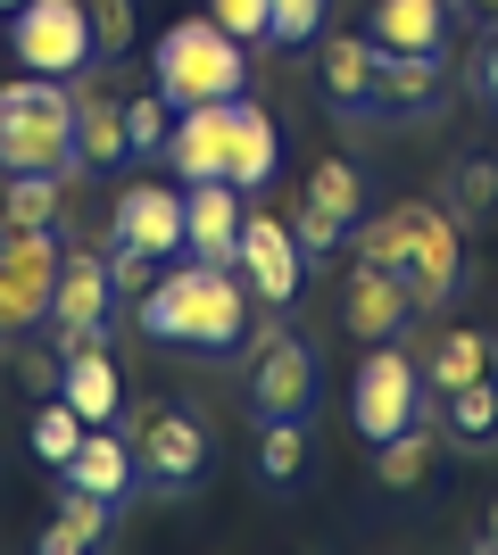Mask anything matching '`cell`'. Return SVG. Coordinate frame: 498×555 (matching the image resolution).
<instances>
[{
    "mask_svg": "<svg viewBox=\"0 0 498 555\" xmlns=\"http://www.w3.org/2000/svg\"><path fill=\"white\" fill-rule=\"evenodd\" d=\"M349 257H374V266L407 274V291H416L424 315H440L457 299V282H465V232H457L449 199H399V208H382V216H357Z\"/></svg>",
    "mask_w": 498,
    "mask_h": 555,
    "instance_id": "obj_1",
    "label": "cell"
},
{
    "mask_svg": "<svg viewBox=\"0 0 498 555\" xmlns=\"http://www.w3.org/2000/svg\"><path fill=\"white\" fill-rule=\"evenodd\" d=\"M142 332L166 348H191V357H225L233 340H250V282L241 266H166L142 291Z\"/></svg>",
    "mask_w": 498,
    "mask_h": 555,
    "instance_id": "obj_2",
    "label": "cell"
},
{
    "mask_svg": "<svg viewBox=\"0 0 498 555\" xmlns=\"http://www.w3.org/2000/svg\"><path fill=\"white\" fill-rule=\"evenodd\" d=\"M0 175H84L75 158V83L67 75H9L0 83Z\"/></svg>",
    "mask_w": 498,
    "mask_h": 555,
    "instance_id": "obj_3",
    "label": "cell"
},
{
    "mask_svg": "<svg viewBox=\"0 0 498 555\" xmlns=\"http://www.w3.org/2000/svg\"><path fill=\"white\" fill-rule=\"evenodd\" d=\"M150 75H158L166 108H208V100H241L250 83V42H233L216 17H175L150 50Z\"/></svg>",
    "mask_w": 498,
    "mask_h": 555,
    "instance_id": "obj_4",
    "label": "cell"
},
{
    "mask_svg": "<svg viewBox=\"0 0 498 555\" xmlns=\"http://www.w3.org/2000/svg\"><path fill=\"white\" fill-rule=\"evenodd\" d=\"M9 50H17V67H34V75L100 67L92 9H84V0H17V9H9Z\"/></svg>",
    "mask_w": 498,
    "mask_h": 555,
    "instance_id": "obj_5",
    "label": "cell"
},
{
    "mask_svg": "<svg viewBox=\"0 0 498 555\" xmlns=\"http://www.w3.org/2000/svg\"><path fill=\"white\" fill-rule=\"evenodd\" d=\"M416 398H424V365H416L399 340H374V348H366V365H357V382H349L357 440L382 448L391 431H407V423H416Z\"/></svg>",
    "mask_w": 498,
    "mask_h": 555,
    "instance_id": "obj_6",
    "label": "cell"
},
{
    "mask_svg": "<svg viewBox=\"0 0 498 555\" xmlns=\"http://www.w3.org/2000/svg\"><path fill=\"white\" fill-rule=\"evenodd\" d=\"M59 232H0V332L50 324V291H59Z\"/></svg>",
    "mask_w": 498,
    "mask_h": 555,
    "instance_id": "obj_7",
    "label": "cell"
},
{
    "mask_svg": "<svg viewBox=\"0 0 498 555\" xmlns=\"http://www.w3.org/2000/svg\"><path fill=\"white\" fill-rule=\"evenodd\" d=\"M133 464H142L150 489L183 498V489L208 473V423L191 415V406H158V415L142 423V440H133Z\"/></svg>",
    "mask_w": 498,
    "mask_h": 555,
    "instance_id": "obj_8",
    "label": "cell"
},
{
    "mask_svg": "<svg viewBox=\"0 0 498 555\" xmlns=\"http://www.w3.org/2000/svg\"><path fill=\"white\" fill-rule=\"evenodd\" d=\"M233 266L250 274V291H258L266 307H291V299H299V274H308V249H299V232H291L274 208H250V216H241Z\"/></svg>",
    "mask_w": 498,
    "mask_h": 555,
    "instance_id": "obj_9",
    "label": "cell"
},
{
    "mask_svg": "<svg viewBox=\"0 0 498 555\" xmlns=\"http://www.w3.org/2000/svg\"><path fill=\"white\" fill-rule=\"evenodd\" d=\"M108 307H117V274H108V257H100V249H67V266H59V291H50L59 357H67V348H84V340H100Z\"/></svg>",
    "mask_w": 498,
    "mask_h": 555,
    "instance_id": "obj_10",
    "label": "cell"
},
{
    "mask_svg": "<svg viewBox=\"0 0 498 555\" xmlns=\"http://www.w3.org/2000/svg\"><path fill=\"white\" fill-rule=\"evenodd\" d=\"M341 315H349V340H399L424 307L407 291V274L374 266V257H349V282H341Z\"/></svg>",
    "mask_w": 498,
    "mask_h": 555,
    "instance_id": "obj_11",
    "label": "cell"
},
{
    "mask_svg": "<svg viewBox=\"0 0 498 555\" xmlns=\"http://www.w3.org/2000/svg\"><path fill=\"white\" fill-rule=\"evenodd\" d=\"M308 406H316V357H308V340L266 332V348L250 357V415H258V423L299 415V423H308Z\"/></svg>",
    "mask_w": 498,
    "mask_h": 555,
    "instance_id": "obj_12",
    "label": "cell"
},
{
    "mask_svg": "<svg viewBox=\"0 0 498 555\" xmlns=\"http://www.w3.org/2000/svg\"><path fill=\"white\" fill-rule=\"evenodd\" d=\"M108 241L158 257V266H166V257H183V191H166V183H125L117 208H108Z\"/></svg>",
    "mask_w": 498,
    "mask_h": 555,
    "instance_id": "obj_13",
    "label": "cell"
},
{
    "mask_svg": "<svg viewBox=\"0 0 498 555\" xmlns=\"http://www.w3.org/2000/svg\"><path fill=\"white\" fill-rule=\"evenodd\" d=\"M75 83V158H84V175H117L125 158H133V141H125V100L108 92V75H67Z\"/></svg>",
    "mask_w": 498,
    "mask_h": 555,
    "instance_id": "obj_14",
    "label": "cell"
},
{
    "mask_svg": "<svg viewBox=\"0 0 498 555\" xmlns=\"http://www.w3.org/2000/svg\"><path fill=\"white\" fill-rule=\"evenodd\" d=\"M241 216H250V191H233L225 175H208V183H183V257L233 266V249H241Z\"/></svg>",
    "mask_w": 498,
    "mask_h": 555,
    "instance_id": "obj_15",
    "label": "cell"
},
{
    "mask_svg": "<svg viewBox=\"0 0 498 555\" xmlns=\"http://www.w3.org/2000/svg\"><path fill=\"white\" fill-rule=\"evenodd\" d=\"M316 83L341 116H374V83H382V42L374 34H316Z\"/></svg>",
    "mask_w": 498,
    "mask_h": 555,
    "instance_id": "obj_16",
    "label": "cell"
},
{
    "mask_svg": "<svg viewBox=\"0 0 498 555\" xmlns=\"http://www.w3.org/2000/svg\"><path fill=\"white\" fill-rule=\"evenodd\" d=\"M440 100H449V67H440V50H382L374 116H440Z\"/></svg>",
    "mask_w": 498,
    "mask_h": 555,
    "instance_id": "obj_17",
    "label": "cell"
},
{
    "mask_svg": "<svg viewBox=\"0 0 498 555\" xmlns=\"http://www.w3.org/2000/svg\"><path fill=\"white\" fill-rule=\"evenodd\" d=\"M225 133H233V100H208V108H175L166 166H175L183 183H208V175H225Z\"/></svg>",
    "mask_w": 498,
    "mask_h": 555,
    "instance_id": "obj_18",
    "label": "cell"
},
{
    "mask_svg": "<svg viewBox=\"0 0 498 555\" xmlns=\"http://www.w3.org/2000/svg\"><path fill=\"white\" fill-rule=\"evenodd\" d=\"M283 175V133L258 100H233V133H225V183L233 191H258Z\"/></svg>",
    "mask_w": 498,
    "mask_h": 555,
    "instance_id": "obj_19",
    "label": "cell"
},
{
    "mask_svg": "<svg viewBox=\"0 0 498 555\" xmlns=\"http://www.w3.org/2000/svg\"><path fill=\"white\" fill-rule=\"evenodd\" d=\"M59 481H75V489H92V498H108V506H125V498H133V481H142L133 440H117L108 423H92V431H84V448L59 464Z\"/></svg>",
    "mask_w": 498,
    "mask_h": 555,
    "instance_id": "obj_20",
    "label": "cell"
},
{
    "mask_svg": "<svg viewBox=\"0 0 498 555\" xmlns=\"http://www.w3.org/2000/svg\"><path fill=\"white\" fill-rule=\"evenodd\" d=\"M59 398H67L84 423H117V406H125V382H117V357L100 340H84V348H67V365H59Z\"/></svg>",
    "mask_w": 498,
    "mask_h": 555,
    "instance_id": "obj_21",
    "label": "cell"
},
{
    "mask_svg": "<svg viewBox=\"0 0 498 555\" xmlns=\"http://www.w3.org/2000/svg\"><path fill=\"white\" fill-rule=\"evenodd\" d=\"M416 365H424L432 398H449V390H465V382H482V373H498V340H490V332H440Z\"/></svg>",
    "mask_w": 498,
    "mask_h": 555,
    "instance_id": "obj_22",
    "label": "cell"
},
{
    "mask_svg": "<svg viewBox=\"0 0 498 555\" xmlns=\"http://www.w3.org/2000/svg\"><path fill=\"white\" fill-rule=\"evenodd\" d=\"M366 34L382 50H440L449 42V0H374Z\"/></svg>",
    "mask_w": 498,
    "mask_h": 555,
    "instance_id": "obj_23",
    "label": "cell"
},
{
    "mask_svg": "<svg viewBox=\"0 0 498 555\" xmlns=\"http://www.w3.org/2000/svg\"><path fill=\"white\" fill-rule=\"evenodd\" d=\"M108 522H117V506L67 481V489H59V514H50V531L34 539V547H42V555H84V547H100V539H108Z\"/></svg>",
    "mask_w": 498,
    "mask_h": 555,
    "instance_id": "obj_24",
    "label": "cell"
},
{
    "mask_svg": "<svg viewBox=\"0 0 498 555\" xmlns=\"http://www.w3.org/2000/svg\"><path fill=\"white\" fill-rule=\"evenodd\" d=\"M440 431H449L457 448H490L498 440V373H482V382H465V390L440 398Z\"/></svg>",
    "mask_w": 498,
    "mask_h": 555,
    "instance_id": "obj_25",
    "label": "cell"
},
{
    "mask_svg": "<svg viewBox=\"0 0 498 555\" xmlns=\"http://www.w3.org/2000/svg\"><path fill=\"white\" fill-rule=\"evenodd\" d=\"M59 199H67V175H9L0 232H50L59 224Z\"/></svg>",
    "mask_w": 498,
    "mask_h": 555,
    "instance_id": "obj_26",
    "label": "cell"
},
{
    "mask_svg": "<svg viewBox=\"0 0 498 555\" xmlns=\"http://www.w3.org/2000/svg\"><path fill=\"white\" fill-rule=\"evenodd\" d=\"M432 440H440V423H407V431H391L382 456H374L382 489H416V481H424V473H432Z\"/></svg>",
    "mask_w": 498,
    "mask_h": 555,
    "instance_id": "obj_27",
    "label": "cell"
},
{
    "mask_svg": "<svg viewBox=\"0 0 498 555\" xmlns=\"http://www.w3.org/2000/svg\"><path fill=\"white\" fill-rule=\"evenodd\" d=\"M258 473H266L274 489H291L299 473H308V431H299V415L258 423Z\"/></svg>",
    "mask_w": 498,
    "mask_h": 555,
    "instance_id": "obj_28",
    "label": "cell"
},
{
    "mask_svg": "<svg viewBox=\"0 0 498 555\" xmlns=\"http://www.w3.org/2000/svg\"><path fill=\"white\" fill-rule=\"evenodd\" d=\"M299 199H308V208H324V216H341V224H357V208H366V183H357V166H349V158H316Z\"/></svg>",
    "mask_w": 498,
    "mask_h": 555,
    "instance_id": "obj_29",
    "label": "cell"
},
{
    "mask_svg": "<svg viewBox=\"0 0 498 555\" xmlns=\"http://www.w3.org/2000/svg\"><path fill=\"white\" fill-rule=\"evenodd\" d=\"M498 208V166L490 158H457L449 166V216L457 224H482Z\"/></svg>",
    "mask_w": 498,
    "mask_h": 555,
    "instance_id": "obj_30",
    "label": "cell"
},
{
    "mask_svg": "<svg viewBox=\"0 0 498 555\" xmlns=\"http://www.w3.org/2000/svg\"><path fill=\"white\" fill-rule=\"evenodd\" d=\"M84 431H92V423L75 415L67 398H50L42 415H34V456H42V464H67L75 448H84Z\"/></svg>",
    "mask_w": 498,
    "mask_h": 555,
    "instance_id": "obj_31",
    "label": "cell"
},
{
    "mask_svg": "<svg viewBox=\"0 0 498 555\" xmlns=\"http://www.w3.org/2000/svg\"><path fill=\"white\" fill-rule=\"evenodd\" d=\"M166 133H175V108H166V92L125 100V141H133V158H166Z\"/></svg>",
    "mask_w": 498,
    "mask_h": 555,
    "instance_id": "obj_32",
    "label": "cell"
},
{
    "mask_svg": "<svg viewBox=\"0 0 498 555\" xmlns=\"http://www.w3.org/2000/svg\"><path fill=\"white\" fill-rule=\"evenodd\" d=\"M324 34V0H274L266 9V42L274 50H308Z\"/></svg>",
    "mask_w": 498,
    "mask_h": 555,
    "instance_id": "obj_33",
    "label": "cell"
},
{
    "mask_svg": "<svg viewBox=\"0 0 498 555\" xmlns=\"http://www.w3.org/2000/svg\"><path fill=\"white\" fill-rule=\"evenodd\" d=\"M283 224L299 232V249H308V257L349 249V224H341V216H324V208H308V199H299V208H283Z\"/></svg>",
    "mask_w": 498,
    "mask_h": 555,
    "instance_id": "obj_34",
    "label": "cell"
},
{
    "mask_svg": "<svg viewBox=\"0 0 498 555\" xmlns=\"http://www.w3.org/2000/svg\"><path fill=\"white\" fill-rule=\"evenodd\" d=\"M84 9H92L100 59H125V50H133V0H84Z\"/></svg>",
    "mask_w": 498,
    "mask_h": 555,
    "instance_id": "obj_35",
    "label": "cell"
},
{
    "mask_svg": "<svg viewBox=\"0 0 498 555\" xmlns=\"http://www.w3.org/2000/svg\"><path fill=\"white\" fill-rule=\"evenodd\" d=\"M266 9L274 0H208V17L233 34V42H266Z\"/></svg>",
    "mask_w": 498,
    "mask_h": 555,
    "instance_id": "obj_36",
    "label": "cell"
},
{
    "mask_svg": "<svg viewBox=\"0 0 498 555\" xmlns=\"http://www.w3.org/2000/svg\"><path fill=\"white\" fill-rule=\"evenodd\" d=\"M108 274H117V299H142L150 282H158V257L125 249V241H108Z\"/></svg>",
    "mask_w": 498,
    "mask_h": 555,
    "instance_id": "obj_37",
    "label": "cell"
},
{
    "mask_svg": "<svg viewBox=\"0 0 498 555\" xmlns=\"http://www.w3.org/2000/svg\"><path fill=\"white\" fill-rule=\"evenodd\" d=\"M474 92H482V100L498 108V25H490V34L474 42Z\"/></svg>",
    "mask_w": 498,
    "mask_h": 555,
    "instance_id": "obj_38",
    "label": "cell"
},
{
    "mask_svg": "<svg viewBox=\"0 0 498 555\" xmlns=\"http://www.w3.org/2000/svg\"><path fill=\"white\" fill-rule=\"evenodd\" d=\"M59 365H67L59 348H34V357H25V382H34L42 398H59Z\"/></svg>",
    "mask_w": 498,
    "mask_h": 555,
    "instance_id": "obj_39",
    "label": "cell"
},
{
    "mask_svg": "<svg viewBox=\"0 0 498 555\" xmlns=\"http://www.w3.org/2000/svg\"><path fill=\"white\" fill-rule=\"evenodd\" d=\"M474 547H482V555H498V506L482 514V539H474Z\"/></svg>",
    "mask_w": 498,
    "mask_h": 555,
    "instance_id": "obj_40",
    "label": "cell"
},
{
    "mask_svg": "<svg viewBox=\"0 0 498 555\" xmlns=\"http://www.w3.org/2000/svg\"><path fill=\"white\" fill-rule=\"evenodd\" d=\"M474 9H482V17H498V0H474Z\"/></svg>",
    "mask_w": 498,
    "mask_h": 555,
    "instance_id": "obj_41",
    "label": "cell"
},
{
    "mask_svg": "<svg viewBox=\"0 0 498 555\" xmlns=\"http://www.w3.org/2000/svg\"><path fill=\"white\" fill-rule=\"evenodd\" d=\"M0 9H17V0H0Z\"/></svg>",
    "mask_w": 498,
    "mask_h": 555,
    "instance_id": "obj_42",
    "label": "cell"
}]
</instances>
